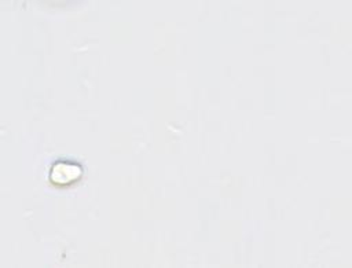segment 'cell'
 Listing matches in <instances>:
<instances>
[{"label": "cell", "instance_id": "cell-1", "mask_svg": "<svg viewBox=\"0 0 352 268\" xmlns=\"http://www.w3.org/2000/svg\"><path fill=\"white\" fill-rule=\"evenodd\" d=\"M82 175V168L77 162L58 161L52 165L50 179L56 186H69L77 181Z\"/></svg>", "mask_w": 352, "mask_h": 268}]
</instances>
